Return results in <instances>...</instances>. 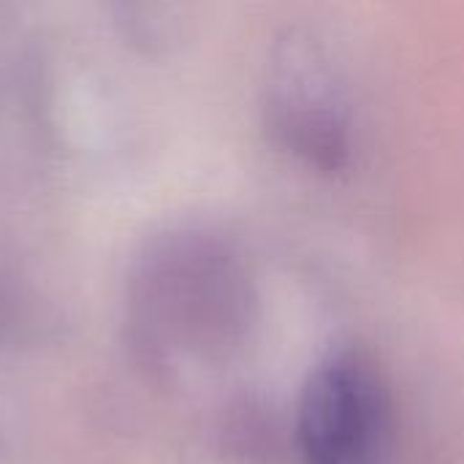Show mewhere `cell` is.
Masks as SVG:
<instances>
[{
  "label": "cell",
  "mask_w": 464,
  "mask_h": 464,
  "mask_svg": "<svg viewBox=\"0 0 464 464\" xmlns=\"http://www.w3.org/2000/svg\"><path fill=\"white\" fill-rule=\"evenodd\" d=\"M389 435V389L364 353L340 351L310 372L294 416L302 464H378Z\"/></svg>",
  "instance_id": "3"
},
{
  "label": "cell",
  "mask_w": 464,
  "mask_h": 464,
  "mask_svg": "<svg viewBox=\"0 0 464 464\" xmlns=\"http://www.w3.org/2000/svg\"><path fill=\"white\" fill-rule=\"evenodd\" d=\"M125 46L144 57L166 54L179 38V0H101Z\"/></svg>",
  "instance_id": "4"
},
{
  "label": "cell",
  "mask_w": 464,
  "mask_h": 464,
  "mask_svg": "<svg viewBox=\"0 0 464 464\" xmlns=\"http://www.w3.org/2000/svg\"><path fill=\"white\" fill-rule=\"evenodd\" d=\"M256 315L258 291L245 256L212 231H166L130 269L128 340L152 367L179 356L228 359L250 337Z\"/></svg>",
  "instance_id": "1"
},
{
  "label": "cell",
  "mask_w": 464,
  "mask_h": 464,
  "mask_svg": "<svg viewBox=\"0 0 464 464\" xmlns=\"http://www.w3.org/2000/svg\"><path fill=\"white\" fill-rule=\"evenodd\" d=\"M269 141L318 177H343L359 155V120L345 73L310 30H285L269 49L261 84Z\"/></svg>",
  "instance_id": "2"
},
{
  "label": "cell",
  "mask_w": 464,
  "mask_h": 464,
  "mask_svg": "<svg viewBox=\"0 0 464 464\" xmlns=\"http://www.w3.org/2000/svg\"><path fill=\"white\" fill-rule=\"evenodd\" d=\"M19 302L14 296V291L0 280V340H5L8 334H14L19 329Z\"/></svg>",
  "instance_id": "5"
}]
</instances>
